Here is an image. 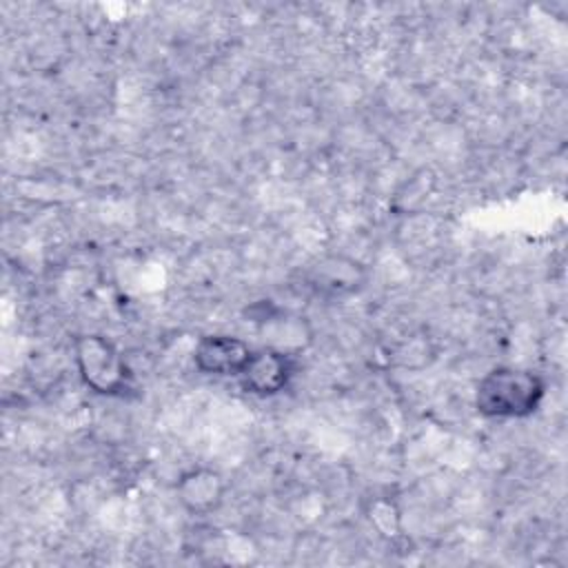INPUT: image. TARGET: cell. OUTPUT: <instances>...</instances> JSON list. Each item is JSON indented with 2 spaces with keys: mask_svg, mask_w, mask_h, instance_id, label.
<instances>
[{
  "mask_svg": "<svg viewBox=\"0 0 568 568\" xmlns=\"http://www.w3.org/2000/svg\"><path fill=\"white\" fill-rule=\"evenodd\" d=\"M546 395V382L530 368L495 366L475 386V410L488 419L530 417Z\"/></svg>",
  "mask_w": 568,
  "mask_h": 568,
  "instance_id": "6da1fadb",
  "label": "cell"
},
{
  "mask_svg": "<svg viewBox=\"0 0 568 568\" xmlns=\"http://www.w3.org/2000/svg\"><path fill=\"white\" fill-rule=\"evenodd\" d=\"M73 359L82 384L95 395H120L129 388V364L115 342L106 335H78L73 339Z\"/></svg>",
  "mask_w": 568,
  "mask_h": 568,
  "instance_id": "7a4b0ae2",
  "label": "cell"
},
{
  "mask_svg": "<svg viewBox=\"0 0 568 568\" xmlns=\"http://www.w3.org/2000/svg\"><path fill=\"white\" fill-rule=\"evenodd\" d=\"M251 315L264 339V346L297 357L313 342V328L308 326L306 317L284 311L268 300L251 306Z\"/></svg>",
  "mask_w": 568,
  "mask_h": 568,
  "instance_id": "3957f363",
  "label": "cell"
},
{
  "mask_svg": "<svg viewBox=\"0 0 568 568\" xmlns=\"http://www.w3.org/2000/svg\"><path fill=\"white\" fill-rule=\"evenodd\" d=\"M297 371V357L284 351L262 346L255 348L237 375L242 388L255 397H273L288 388Z\"/></svg>",
  "mask_w": 568,
  "mask_h": 568,
  "instance_id": "277c9868",
  "label": "cell"
},
{
  "mask_svg": "<svg viewBox=\"0 0 568 568\" xmlns=\"http://www.w3.org/2000/svg\"><path fill=\"white\" fill-rule=\"evenodd\" d=\"M366 282V268L346 255H324L304 271V286L322 300H339L359 291Z\"/></svg>",
  "mask_w": 568,
  "mask_h": 568,
  "instance_id": "5b68a950",
  "label": "cell"
},
{
  "mask_svg": "<svg viewBox=\"0 0 568 568\" xmlns=\"http://www.w3.org/2000/svg\"><path fill=\"white\" fill-rule=\"evenodd\" d=\"M253 348L231 333H206L193 346V364L200 373L213 377H237Z\"/></svg>",
  "mask_w": 568,
  "mask_h": 568,
  "instance_id": "8992f818",
  "label": "cell"
},
{
  "mask_svg": "<svg viewBox=\"0 0 568 568\" xmlns=\"http://www.w3.org/2000/svg\"><path fill=\"white\" fill-rule=\"evenodd\" d=\"M175 497L189 515H211L226 497V479L211 466H193L178 477Z\"/></svg>",
  "mask_w": 568,
  "mask_h": 568,
  "instance_id": "52a82bcc",
  "label": "cell"
},
{
  "mask_svg": "<svg viewBox=\"0 0 568 568\" xmlns=\"http://www.w3.org/2000/svg\"><path fill=\"white\" fill-rule=\"evenodd\" d=\"M366 519L379 537L395 541L402 537V510L388 495H377L366 506Z\"/></svg>",
  "mask_w": 568,
  "mask_h": 568,
  "instance_id": "ba28073f",
  "label": "cell"
}]
</instances>
